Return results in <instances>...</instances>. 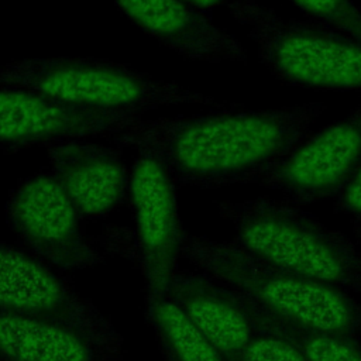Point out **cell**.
Masks as SVG:
<instances>
[{"instance_id":"obj_12","label":"cell","mask_w":361,"mask_h":361,"mask_svg":"<svg viewBox=\"0 0 361 361\" xmlns=\"http://www.w3.org/2000/svg\"><path fill=\"white\" fill-rule=\"evenodd\" d=\"M137 28L175 54L199 62H247L241 42L183 0H113Z\"/></svg>"},{"instance_id":"obj_20","label":"cell","mask_w":361,"mask_h":361,"mask_svg":"<svg viewBox=\"0 0 361 361\" xmlns=\"http://www.w3.org/2000/svg\"><path fill=\"white\" fill-rule=\"evenodd\" d=\"M185 3L190 4L193 8L199 10L200 13H203L207 17H212V11L221 4H227L231 0H183Z\"/></svg>"},{"instance_id":"obj_18","label":"cell","mask_w":361,"mask_h":361,"mask_svg":"<svg viewBox=\"0 0 361 361\" xmlns=\"http://www.w3.org/2000/svg\"><path fill=\"white\" fill-rule=\"evenodd\" d=\"M240 361H307L303 354L283 337L259 329Z\"/></svg>"},{"instance_id":"obj_19","label":"cell","mask_w":361,"mask_h":361,"mask_svg":"<svg viewBox=\"0 0 361 361\" xmlns=\"http://www.w3.org/2000/svg\"><path fill=\"white\" fill-rule=\"evenodd\" d=\"M331 202L334 212L350 220L355 241L361 244V162Z\"/></svg>"},{"instance_id":"obj_8","label":"cell","mask_w":361,"mask_h":361,"mask_svg":"<svg viewBox=\"0 0 361 361\" xmlns=\"http://www.w3.org/2000/svg\"><path fill=\"white\" fill-rule=\"evenodd\" d=\"M127 199L133 228L124 244L138 264L145 298L164 293L179 268L186 233L179 216L176 183L157 159L137 152L130 168Z\"/></svg>"},{"instance_id":"obj_7","label":"cell","mask_w":361,"mask_h":361,"mask_svg":"<svg viewBox=\"0 0 361 361\" xmlns=\"http://www.w3.org/2000/svg\"><path fill=\"white\" fill-rule=\"evenodd\" d=\"M6 220L24 250L61 271L104 261L86 231V219L48 169L20 179L10 190Z\"/></svg>"},{"instance_id":"obj_16","label":"cell","mask_w":361,"mask_h":361,"mask_svg":"<svg viewBox=\"0 0 361 361\" xmlns=\"http://www.w3.org/2000/svg\"><path fill=\"white\" fill-rule=\"evenodd\" d=\"M248 305L259 329L288 340L307 361H361V341L358 336L303 327L278 319L250 302Z\"/></svg>"},{"instance_id":"obj_15","label":"cell","mask_w":361,"mask_h":361,"mask_svg":"<svg viewBox=\"0 0 361 361\" xmlns=\"http://www.w3.org/2000/svg\"><path fill=\"white\" fill-rule=\"evenodd\" d=\"M145 319L164 361H224L166 292L145 298Z\"/></svg>"},{"instance_id":"obj_2","label":"cell","mask_w":361,"mask_h":361,"mask_svg":"<svg viewBox=\"0 0 361 361\" xmlns=\"http://www.w3.org/2000/svg\"><path fill=\"white\" fill-rule=\"evenodd\" d=\"M244 251L265 264L361 295V250L302 204L261 196L217 202Z\"/></svg>"},{"instance_id":"obj_11","label":"cell","mask_w":361,"mask_h":361,"mask_svg":"<svg viewBox=\"0 0 361 361\" xmlns=\"http://www.w3.org/2000/svg\"><path fill=\"white\" fill-rule=\"evenodd\" d=\"M49 173L86 220L103 219L128 196L130 169L118 145L92 138L45 147Z\"/></svg>"},{"instance_id":"obj_1","label":"cell","mask_w":361,"mask_h":361,"mask_svg":"<svg viewBox=\"0 0 361 361\" xmlns=\"http://www.w3.org/2000/svg\"><path fill=\"white\" fill-rule=\"evenodd\" d=\"M324 110V103L310 102L268 110L235 106L206 114L141 117L111 140L157 159L176 186L217 189L255 183L312 133Z\"/></svg>"},{"instance_id":"obj_14","label":"cell","mask_w":361,"mask_h":361,"mask_svg":"<svg viewBox=\"0 0 361 361\" xmlns=\"http://www.w3.org/2000/svg\"><path fill=\"white\" fill-rule=\"evenodd\" d=\"M80 330L0 312V361H117Z\"/></svg>"},{"instance_id":"obj_6","label":"cell","mask_w":361,"mask_h":361,"mask_svg":"<svg viewBox=\"0 0 361 361\" xmlns=\"http://www.w3.org/2000/svg\"><path fill=\"white\" fill-rule=\"evenodd\" d=\"M0 312L75 327L121 358L124 340L110 319L63 275L23 247L0 243Z\"/></svg>"},{"instance_id":"obj_5","label":"cell","mask_w":361,"mask_h":361,"mask_svg":"<svg viewBox=\"0 0 361 361\" xmlns=\"http://www.w3.org/2000/svg\"><path fill=\"white\" fill-rule=\"evenodd\" d=\"M227 8L279 82L316 90L361 89L360 41L307 18H285L255 0H231Z\"/></svg>"},{"instance_id":"obj_9","label":"cell","mask_w":361,"mask_h":361,"mask_svg":"<svg viewBox=\"0 0 361 361\" xmlns=\"http://www.w3.org/2000/svg\"><path fill=\"white\" fill-rule=\"evenodd\" d=\"M142 116L63 102L47 93L0 86V148L42 145L68 140L113 138Z\"/></svg>"},{"instance_id":"obj_13","label":"cell","mask_w":361,"mask_h":361,"mask_svg":"<svg viewBox=\"0 0 361 361\" xmlns=\"http://www.w3.org/2000/svg\"><path fill=\"white\" fill-rule=\"evenodd\" d=\"M165 292L224 361H240L259 330L248 302L204 272L178 268Z\"/></svg>"},{"instance_id":"obj_4","label":"cell","mask_w":361,"mask_h":361,"mask_svg":"<svg viewBox=\"0 0 361 361\" xmlns=\"http://www.w3.org/2000/svg\"><path fill=\"white\" fill-rule=\"evenodd\" d=\"M1 87L38 90L68 103L144 114L162 106H240L100 58H25L0 66Z\"/></svg>"},{"instance_id":"obj_3","label":"cell","mask_w":361,"mask_h":361,"mask_svg":"<svg viewBox=\"0 0 361 361\" xmlns=\"http://www.w3.org/2000/svg\"><path fill=\"white\" fill-rule=\"evenodd\" d=\"M180 257L193 269L216 278L278 319L309 329L361 336V302L354 295L265 264L234 240L219 241L185 233Z\"/></svg>"},{"instance_id":"obj_17","label":"cell","mask_w":361,"mask_h":361,"mask_svg":"<svg viewBox=\"0 0 361 361\" xmlns=\"http://www.w3.org/2000/svg\"><path fill=\"white\" fill-rule=\"evenodd\" d=\"M305 18L361 42V11L351 0H290Z\"/></svg>"},{"instance_id":"obj_10","label":"cell","mask_w":361,"mask_h":361,"mask_svg":"<svg viewBox=\"0 0 361 361\" xmlns=\"http://www.w3.org/2000/svg\"><path fill=\"white\" fill-rule=\"evenodd\" d=\"M361 162V106L306 135L255 183L298 204L331 200Z\"/></svg>"}]
</instances>
